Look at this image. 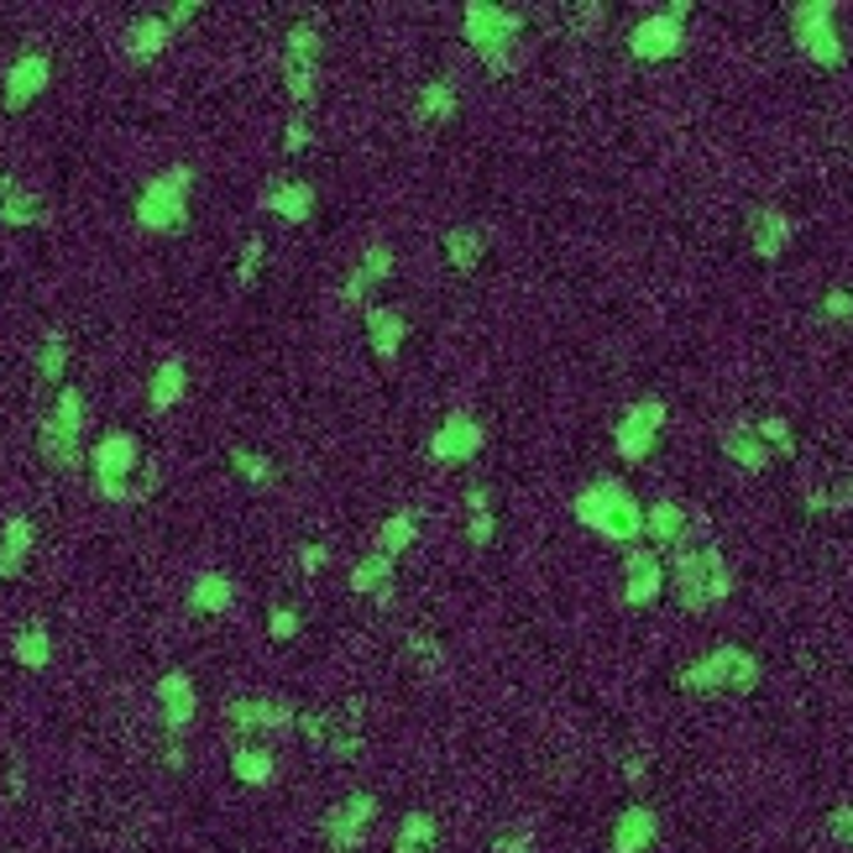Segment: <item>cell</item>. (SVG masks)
Masks as SVG:
<instances>
[{
  "mask_svg": "<svg viewBox=\"0 0 853 853\" xmlns=\"http://www.w3.org/2000/svg\"><path fill=\"white\" fill-rule=\"evenodd\" d=\"M570 514L587 523L592 534H602V540H613V545H634L644 534V508L639 498L618 482V476H597V482H587L576 498H570Z\"/></svg>",
  "mask_w": 853,
  "mask_h": 853,
  "instance_id": "1",
  "label": "cell"
},
{
  "mask_svg": "<svg viewBox=\"0 0 853 853\" xmlns=\"http://www.w3.org/2000/svg\"><path fill=\"white\" fill-rule=\"evenodd\" d=\"M665 581L676 587V602L687 613H707L712 602L734 592V566L717 545H676V561L665 570Z\"/></svg>",
  "mask_w": 853,
  "mask_h": 853,
  "instance_id": "2",
  "label": "cell"
},
{
  "mask_svg": "<svg viewBox=\"0 0 853 853\" xmlns=\"http://www.w3.org/2000/svg\"><path fill=\"white\" fill-rule=\"evenodd\" d=\"M189 194H194V168L173 163L163 173H152L137 194V226L147 237H178L189 226Z\"/></svg>",
  "mask_w": 853,
  "mask_h": 853,
  "instance_id": "3",
  "label": "cell"
},
{
  "mask_svg": "<svg viewBox=\"0 0 853 853\" xmlns=\"http://www.w3.org/2000/svg\"><path fill=\"white\" fill-rule=\"evenodd\" d=\"M461 32H466V43L472 53L487 64V73H514V43H519L523 32V16L519 11H508V5H487V0H466L461 5Z\"/></svg>",
  "mask_w": 853,
  "mask_h": 853,
  "instance_id": "4",
  "label": "cell"
},
{
  "mask_svg": "<svg viewBox=\"0 0 853 853\" xmlns=\"http://www.w3.org/2000/svg\"><path fill=\"white\" fill-rule=\"evenodd\" d=\"M759 676H764V665L754 660V649H744V644H717L707 649L702 660H691L681 676H676V687L687 691V696H707V691H754Z\"/></svg>",
  "mask_w": 853,
  "mask_h": 853,
  "instance_id": "5",
  "label": "cell"
},
{
  "mask_svg": "<svg viewBox=\"0 0 853 853\" xmlns=\"http://www.w3.org/2000/svg\"><path fill=\"white\" fill-rule=\"evenodd\" d=\"M37 451L53 472H79L90 456H84V393L79 388H58L53 414L37 429Z\"/></svg>",
  "mask_w": 853,
  "mask_h": 853,
  "instance_id": "6",
  "label": "cell"
},
{
  "mask_svg": "<svg viewBox=\"0 0 853 853\" xmlns=\"http://www.w3.org/2000/svg\"><path fill=\"white\" fill-rule=\"evenodd\" d=\"M142 461V446L131 429H105L90 451V472H95V493L105 503H142V487H131V472Z\"/></svg>",
  "mask_w": 853,
  "mask_h": 853,
  "instance_id": "7",
  "label": "cell"
},
{
  "mask_svg": "<svg viewBox=\"0 0 853 853\" xmlns=\"http://www.w3.org/2000/svg\"><path fill=\"white\" fill-rule=\"evenodd\" d=\"M791 43L817 69H843V37H838V5L832 0H802L791 5Z\"/></svg>",
  "mask_w": 853,
  "mask_h": 853,
  "instance_id": "8",
  "label": "cell"
},
{
  "mask_svg": "<svg viewBox=\"0 0 853 853\" xmlns=\"http://www.w3.org/2000/svg\"><path fill=\"white\" fill-rule=\"evenodd\" d=\"M320 53H325V37L314 22L288 26L284 37V90L293 105H309L314 100V84H320Z\"/></svg>",
  "mask_w": 853,
  "mask_h": 853,
  "instance_id": "9",
  "label": "cell"
},
{
  "mask_svg": "<svg viewBox=\"0 0 853 853\" xmlns=\"http://www.w3.org/2000/svg\"><path fill=\"white\" fill-rule=\"evenodd\" d=\"M372 822H378V796H372V791H351V796H341V802L320 817V838H325L335 853H356L367 843Z\"/></svg>",
  "mask_w": 853,
  "mask_h": 853,
  "instance_id": "10",
  "label": "cell"
},
{
  "mask_svg": "<svg viewBox=\"0 0 853 853\" xmlns=\"http://www.w3.org/2000/svg\"><path fill=\"white\" fill-rule=\"evenodd\" d=\"M665 419H670V408H665V399H634L623 414H618L613 425V446L623 461H644V456L655 451V440H660Z\"/></svg>",
  "mask_w": 853,
  "mask_h": 853,
  "instance_id": "11",
  "label": "cell"
},
{
  "mask_svg": "<svg viewBox=\"0 0 853 853\" xmlns=\"http://www.w3.org/2000/svg\"><path fill=\"white\" fill-rule=\"evenodd\" d=\"M226 723H231L237 744H246V734H299V712L288 702H273V696H237V702H226Z\"/></svg>",
  "mask_w": 853,
  "mask_h": 853,
  "instance_id": "12",
  "label": "cell"
},
{
  "mask_svg": "<svg viewBox=\"0 0 853 853\" xmlns=\"http://www.w3.org/2000/svg\"><path fill=\"white\" fill-rule=\"evenodd\" d=\"M681 48H687V22L670 16V11L644 16V22H634V32H629V53H634L639 64H670Z\"/></svg>",
  "mask_w": 853,
  "mask_h": 853,
  "instance_id": "13",
  "label": "cell"
},
{
  "mask_svg": "<svg viewBox=\"0 0 853 853\" xmlns=\"http://www.w3.org/2000/svg\"><path fill=\"white\" fill-rule=\"evenodd\" d=\"M299 734H304L309 749L320 754H356L361 749V723H356V707L346 712H304L299 717Z\"/></svg>",
  "mask_w": 853,
  "mask_h": 853,
  "instance_id": "14",
  "label": "cell"
},
{
  "mask_svg": "<svg viewBox=\"0 0 853 853\" xmlns=\"http://www.w3.org/2000/svg\"><path fill=\"white\" fill-rule=\"evenodd\" d=\"M48 84H53L48 53H22V58L5 69V79H0V100H5V111H26Z\"/></svg>",
  "mask_w": 853,
  "mask_h": 853,
  "instance_id": "15",
  "label": "cell"
},
{
  "mask_svg": "<svg viewBox=\"0 0 853 853\" xmlns=\"http://www.w3.org/2000/svg\"><path fill=\"white\" fill-rule=\"evenodd\" d=\"M482 446H487V429L476 425L472 414H446V425L429 435V456H435V461H446V466L472 461Z\"/></svg>",
  "mask_w": 853,
  "mask_h": 853,
  "instance_id": "16",
  "label": "cell"
},
{
  "mask_svg": "<svg viewBox=\"0 0 853 853\" xmlns=\"http://www.w3.org/2000/svg\"><path fill=\"white\" fill-rule=\"evenodd\" d=\"M665 592V561L660 550H629L623 555V602L629 608H649Z\"/></svg>",
  "mask_w": 853,
  "mask_h": 853,
  "instance_id": "17",
  "label": "cell"
},
{
  "mask_svg": "<svg viewBox=\"0 0 853 853\" xmlns=\"http://www.w3.org/2000/svg\"><path fill=\"white\" fill-rule=\"evenodd\" d=\"M152 696H158V707H163V728L173 738L184 734V728L194 723V712H199V691H194L189 670H168V676H158Z\"/></svg>",
  "mask_w": 853,
  "mask_h": 853,
  "instance_id": "18",
  "label": "cell"
},
{
  "mask_svg": "<svg viewBox=\"0 0 853 853\" xmlns=\"http://www.w3.org/2000/svg\"><path fill=\"white\" fill-rule=\"evenodd\" d=\"M791 237H796V220L785 210H775V205H764V210L749 215V246H754L759 262H781Z\"/></svg>",
  "mask_w": 853,
  "mask_h": 853,
  "instance_id": "19",
  "label": "cell"
},
{
  "mask_svg": "<svg viewBox=\"0 0 853 853\" xmlns=\"http://www.w3.org/2000/svg\"><path fill=\"white\" fill-rule=\"evenodd\" d=\"M257 210L278 215V220H288V226H304L309 215H314V189L299 184V178H273V184H262Z\"/></svg>",
  "mask_w": 853,
  "mask_h": 853,
  "instance_id": "20",
  "label": "cell"
},
{
  "mask_svg": "<svg viewBox=\"0 0 853 853\" xmlns=\"http://www.w3.org/2000/svg\"><path fill=\"white\" fill-rule=\"evenodd\" d=\"M388 273H393V246H388V241H372V246L361 252V262L351 267V278H346V288H341V299H346L351 309H361Z\"/></svg>",
  "mask_w": 853,
  "mask_h": 853,
  "instance_id": "21",
  "label": "cell"
},
{
  "mask_svg": "<svg viewBox=\"0 0 853 853\" xmlns=\"http://www.w3.org/2000/svg\"><path fill=\"white\" fill-rule=\"evenodd\" d=\"M361 320H367L372 356L393 361V356L403 351V341H408V314H403L399 304H372V309H361Z\"/></svg>",
  "mask_w": 853,
  "mask_h": 853,
  "instance_id": "22",
  "label": "cell"
},
{
  "mask_svg": "<svg viewBox=\"0 0 853 853\" xmlns=\"http://www.w3.org/2000/svg\"><path fill=\"white\" fill-rule=\"evenodd\" d=\"M189 393V367H184V356H163L158 367H152V378H147V408L152 414H168V408H178Z\"/></svg>",
  "mask_w": 853,
  "mask_h": 853,
  "instance_id": "23",
  "label": "cell"
},
{
  "mask_svg": "<svg viewBox=\"0 0 853 853\" xmlns=\"http://www.w3.org/2000/svg\"><path fill=\"white\" fill-rule=\"evenodd\" d=\"M687 529H691V514L681 508V503L660 498V503H649V508H644V534L655 540V550L687 545Z\"/></svg>",
  "mask_w": 853,
  "mask_h": 853,
  "instance_id": "24",
  "label": "cell"
},
{
  "mask_svg": "<svg viewBox=\"0 0 853 853\" xmlns=\"http://www.w3.org/2000/svg\"><path fill=\"white\" fill-rule=\"evenodd\" d=\"M231 602H237V581L226 570H199L189 581V613L220 618V613H231Z\"/></svg>",
  "mask_w": 853,
  "mask_h": 853,
  "instance_id": "25",
  "label": "cell"
},
{
  "mask_svg": "<svg viewBox=\"0 0 853 853\" xmlns=\"http://www.w3.org/2000/svg\"><path fill=\"white\" fill-rule=\"evenodd\" d=\"M168 43H173V26H168L163 16H137V22L120 32V53H126L131 64H152Z\"/></svg>",
  "mask_w": 853,
  "mask_h": 853,
  "instance_id": "26",
  "label": "cell"
},
{
  "mask_svg": "<svg viewBox=\"0 0 853 853\" xmlns=\"http://www.w3.org/2000/svg\"><path fill=\"white\" fill-rule=\"evenodd\" d=\"M32 540H37V529H32V519H22V514L0 523V581H16V576L26 570Z\"/></svg>",
  "mask_w": 853,
  "mask_h": 853,
  "instance_id": "27",
  "label": "cell"
},
{
  "mask_svg": "<svg viewBox=\"0 0 853 853\" xmlns=\"http://www.w3.org/2000/svg\"><path fill=\"white\" fill-rule=\"evenodd\" d=\"M717 446H723V456H728L734 466H744V472H764V466H770V446L754 435V425H728L717 435Z\"/></svg>",
  "mask_w": 853,
  "mask_h": 853,
  "instance_id": "28",
  "label": "cell"
},
{
  "mask_svg": "<svg viewBox=\"0 0 853 853\" xmlns=\"http://www.w3.org/2000/svg\"><path fill=\"white\" fill-rule=\"evenodd\" d=\"M660 832V817L649 806H629L623 817L613 822V853H644Z\"/></svg>",
  "mask_w": 853,
  "mask_h": 853,
  "instance_id": "29",
  "label": "cell"
},
{
  "mask_svg": "<svg viewBox=\"0 0 853 853\" xmlns=\"http://www.w3.org/2000/svg\"><path fill=\"white\" fill-rule=\"evenodd\" d=\"M393 555H382V550H372V555H361L351 566V592L361 597H378V602H393Z\"/></svg>",
  "mask_w": 853,
  "mask_h": 853,
  "instance_id": "30",
  "label": "cell"
},
{
  "mask_svg": "<svg viewBox=\"0 0 853 853\" xmlns=\"http://www.w3.org/2000/svg\"><path fill=\"white\" fill-rule=\"evenodd\" d=\"M440 252H446V262L456 273H476L482 257H487V231L482 226H451L446 241H440Z\"/></svg>",
  "mask_w": 853,
  "mask_h": 853,
  "instance_id": "31",
  "label": "cell"
},
{
  "mask_svg": "<svg viewBox=\"0 0 853 853\" xmlns=\"http://www.w3.org/2000/svg\"><path fill=\"white\" fill-rule=\"evenodd\" d=\"M0 220H5L11 231H26V226L43 220V199L32 189H22L16 178H0Z\"/></svg>",
  "mask_w": 853,
  "mask_h": 853,
  "instance_id": "32",
  "label": "cell"
},
{
  "mask_svg": "<svg viewBox=\"0 0 853 853\" xmlns=\"http://www.w3.org/2000/svg\"><path fill=\"white\" fill-rule=\"evenodd\" d=\"M231 775H237L241 785H273L278 764H273V754H267L262 744H237V749H231Z\"/></svg>",
  "mask_w": 853,
  "mask_h": 853,
  "instance_id": "33",
  "label": "cell"
},
{
  "mask_svg": "<svg viewBox=\"0 0 853 853\" xmlns=\"http://www.w3.org/2000/svg\"><path fill=\"white\" fill-rule=\"evenodd\" d=\"M493 534H498V519H493V493H487V487H466V540L482 550V545H493Z\"/></svg>",
  "mask_w": 853,
  "mask_h": 853,
  "instance_id": "34",
  "label": "cell"
},
{
  "mask_svg": "<svg viewBox=\"0 0 853 853\" xmlns=\"http://www.w3.org/2000/svg\"><path fill=\"white\" fill-rule=\"evenodd\" d=\"M11 660L26 665V670H48V665H53V634L43 629V623L22 629V634L11 639Z\"/></svg>",
  "mask_w": 853,
  "mask_h": 853,
  "instance_id": "35",
  "label": "cell"
},
{
  "mask_svg": "<svg viewBox=\"0 0 853 853\" xmlns=\"http://www.w3.org/2000/svg\"><path fill=\"white\" fill-rule=\"evenodd\" d=\"M231 472H237L241 482L252 487V493H267V487H278V466H273V461H267L262 451H246V446H237V451H231Z\"/></svg>",
  "mask_w": 853,
  "mask_h": 853,
  "instance_id": "36",
  "label": "cell"
},
{
  "mask_svg": "<svg viewBox=\"0 0 853 853\" xmlns=\"http://www.w3.org/2000/svg\"><path fill=\"white\" fill-rule=\"evenodd\" d=\"M435 838H440V822H435L429 811H408L399 838H393V853H429L435 849Z\"/></svg>",
  "mask_w": 853,
  "mask_h": 853,
  "instance_id": "37",
  "label": "cell"
},
{
  "mask_svg": "<svg viewBox=\"0 0 853 853\" xmlns=\"http://www.w3.org/2000/svg\"><path fill=\"white\" fill-rule=\"evenodd\" d=\"M414 540H419V519H414V514H388V519H382V529H378V550H382V555H393V561H399Z\"/></svg>",
  "mask_w": 853,
  "mask_h": 853,
  "instance_id": "38",
  "label": "cell"
},
{
  "mask_svg": "<svg viewBox=\"0 0 853 853\" xmlns=\"http://www.w3.org/2000/svg\"><path fill=\"white\" fill-rule=\"evenodd\" d=\"M64 372H69V335L48 331V335H43V346H37V378H43V382H64Z\"/></svg>",
  "mask_w": 853,
  "mask_h": 853,
  "instance_id": "39",
  "label": "cell"
},
{
  "mask_svg": "<svg viewBox=\"0 0 853 853\" xmlns=\"http://www.w3.org/2000/svg\"><path fill=\"white\" fill-rule=\"evenodd\" d=\"M456 105H461V95H456V84H446V79H435V84L419 90V120H451Z\"/></svg>",
  "mask_w": 853,
  "mask_h": 853,
  "instance_id": "40",
  "label": "cell"
},
{
  "mask_svg": "<svg viewBox=\"0 0 853 853\" xmlns=\"http://www.w3.org/2000/svg\"><path fill=\"white\" fill-rule=\"evenodd\" d=\"M754 435L770 446V456L781 451V456H796V435H791V425H785L781 414H770V419H759L754 425Z\"/></svg>",
  "mask_w": 853,
  "mask_h": 853,
  "instance_id": "41",
  "label": "cell"
},
{
  "mask_svg": "<svg viewBox=\"0 0 853 853\" xmlns=\"http://www.w3.org/2000/svg\"><path fill=\"white\" fill-rule=\"evenodd\" d=\"M408 660L414 665H425V670H446V655H440V644L429 639V634H408Z\"/></svg>",
  "mask_w": 853,
  "mask_h": 853,
  "instance_id": "42",
  "label": "cell"
},
{
  "mask_svg": "<svg viewBox=\"0 0 853 853\" xmlns=\"http://www.w3.org/2000/svg\"><path fill=\"white\" fill-rule=\"evenodd\" d=\"M257 267H262V237H246V246H241V262H237V284L252 288V284H257Z\"/></svg>",
  "mask_w": 853,
  "mask_h": 853,
  "instance_id": "43",
  "label": "cell"
},
{
  "mask_svg": "<svg viewBox=\"0 0 853 853\" xmlns=\"http://www.w3.org/2000/svg\"><path fill=\"white\" fill-rule=\"evenodd\" d=\"M299 629H304L299 608H273V613H267V634H273V639H293Z\"/></svg>",
  "mask_w": 853,
  "mask_h": 853,
  "instance_id": "44",
  "label": "cell"
},
{
  "mask_svg": "<svg viewBox=\"0 0 853 853\" xmlns=\"http://www.w3.org/2000/svg\"><path fill=\"white\" fill-rule=\"evenodd\" d=\"M314 142V131H309V120L304 116H293L284 126V152H304V147Z\"/></svg>",
  "mask_w": 853,
  "mask_h": 853,
  "instance_id": "45",
  "label": "cell"
},
{
  "mask_svg": "<svg viewBox=\"0 0 853 853\" xmlns=\"http://www.w3.org/2000/svg\"><path fill=\"white\" fill-rule=\"evenodd\" d=\"M822 314H828V320H849V314H853V293L828 288V293H822Z\"/></svg>",
  "mask_w": 853,
  "mask_h": 853,
  "instance_id": "46",
  "label": "cell"
},
{
  "mask_svg": "<svg viewBox=\"0 0 853 853\" xmlns=\"http://www.w3.org/2000/svg\"><path fill=\"white\" fill-rule=\"evenodd\" d=\"M828 832L838 838V843H843V849H853V806H838V811H832V817H828Z\"/></svg>",
  "mask_w": 853,
  "mask_h": 853,
  "instance_id": "47",
  "label": "cell"
},
{
  "mask_svg": "<svg viewBox=\"0 0 853 853\" xmlns=\"http://www.w3.org/2000/svg\"><path fill=\"white\" fill-rule=\"evenodd\" d=\"M199 11H205L199 0H173V5H163L158 16H163L168 26H184V22H189V16H199Z\"/></svg>",
  "mask_w": 853,
  "mask_h": 853,
  "instance_id": "48",
  "label": "cell"
},
{
  "mask_svg": "<svg viewBox=\"0 0 853 853\" xmlns=\"http://www.w3.org/2000/svg\"><path fill=\"white\" fill-rule=\"evenodd\" d=\"M299 566H304V576H320V570L331 566V555H325L320 545H304L299 550Z\"/></svg>",
  "mask_w": 853,
  "mask_h": 853,
  "instance_id": "49",
  "label": "cell"
},
{
  "mask_svg": "<svg viewBox=\"0 0 853 853\" xmlns=\"http://www.w3.org/2000/svg\"><path fill=\"white\" fill-rule=\"evenodd\" d=\"M493 853H534V838L529 832H508V838L493 843Z\"/></svg>",
  "mask_w": 853,
  "mask_h": 853,
  "instance_id": "50",
  "label": "cell"
},
{
  "mask_svg": "<svg viewBox=\"0 0 853 853\" xmlns=\"http://www.w3.org/2000/svg\"><path fill=\"white\" fill-rule=\"evenodd\" d=\"M623 775H629V781H644V754L629 759V764H623Z\"/></svg>",
  "mask_w": 853,
  "mask_h": 853,
  "instance_id": "51",
  "label": "cell"
}]
</instances>
